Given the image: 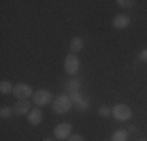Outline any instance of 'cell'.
<instances>
[{"mask_svg": "<svg viewBox=\"0 0 147 141\" xmlns=\"http://www.w3.org/2000/svg\"><path fill=\"white\" fill-rule=\"evenodd\" d=\"M67 141H85V140H83V136H82V135L75 133V135H72V136H71V138H69Z\"/></svg>", "mask_w": 147, "mask_h": 141, "instance_id": "obj_19", "label": "cell"}, {"mask_svg": "<svg viewBox=\"0 0 147 141\" xmlns=\"http://www.w3.org/2000/svg\"><path fill=\"white\" fill-rule=\"evenodd\" d=\"M13 89H14V86L11 85V82H8V80H2L0 82V93L2 94H9V93H13Z\"/></svg>", "mask_w": 147, "mask_h": 141, "instance_id": "obj_13", "label": "cell"}, {"mask_svg": "<svg viewBox=\"0 0 147 141\" xmlns=\"http://www.w3.org/2000/svg\"><path fill=\"white\" fill-rule=\"evenodd\" d=\"M27 118H28V122L31 125L36 127L42 122V111H41V108H31Z\"/></svg>", "mask_w": 147, "mask_h": 141, "instance_id": "obj_10", "label": "cell"}, {"mask_svg": "<svg viewBox=\"0 0 147 141\" xmlns=\"http://www.w3.org/2000/svg\"><path fill=\"white\" fill-rule=\"evenodd\" d=\"M67 91L69 93H78L80 91V88H82V83L78 82V80H71V82L67 83Z\"/></svg>", "mask_w": 147, "mask_h": 141, "instance_id": "obj_14", "label": "cell"}, {"mask_svg": "<svg viewBox=\"0 0 147 141\" xmlns=\"http://www.w3.org/2000/svg\"><path fill=\"white\" fill-rule=\"evenodd\" d=\"M80 69V60L75 54H69L64 60V70L69 75H75Z\"/></svg>", "mask_w": 147, "mask_h": 141, "instance_id": "obj_4", "label": "cell"}, {"mask_svg": "<svg viewBox=\"0 0 147 141\" xmlns=\"http://www.w3.org/2000/svg\"><path fill=\"white\" fill-rule=\"evenodd\" d=\"M111 115H113V118L116 121L124 122V121H128L131 118V108L125 104H117L111 108Z\"/></svg>", "mask_w": 147, "mask_h": 141, "instance_id": "obj_2", "label": "cell"}, {"mask_svg": "<svg viewBox=\"0 0 147 141\" xmlns=\"http://www.w3.org/2000/svg\"><path fill=\"white\" fill-rule=\"evenodd\" d=\"M42 141H53V140H50V138H47V140H42Z\"/></svg>", "mask_w": 147, "mask_h": 141, "instance_id": "obj_21", "label": "cell"}, {"mask_svg": "<svg viewBox=\"0 0 147 141\" xmlns=\"http://www.w3.org/2000/svg\"><path fill=\"white\" fill-rule=\"evenodd\" d=\"M111 25H113V28H116V30H124V28H127L130 25V17L127 14H116L113 22H111Z\"/></svg>", "mask_w": 147, "mask_h": 141, "instance_id": "obj_8", "label": "cell"}, {"mask_svg": "<svg viewBox=\"0 0 147 141\" xmlns=\"http://www.w3.org/2000/svg\"><path fill=\"white\" fill-rule=\"evenodd\" d=\"M33 100H34V104H36L38 107H44V105H49V104L52 105V102H53V96H52V93L49 89H44V88H42V89L34 91Z\"/></svg>", "mask_w": 147, "mask_h": 141, "instance_id": "obj_3", "label": "cell"}, {"mask_svg": "<svg viewBox=\"0 0 147 141\" xmlns=\"http://www.w3.org/2000/svg\"><path fill=\"white\" fill-rule=\"evenodd\" d=\"M139 60L144 61V63H147V49H142V50L139 52Z\"/></svg>", "mask_w": 147, "mask_h": 141, "instance_id": "obj_18", "label": "cell"}, {"mask_svg": "<svg viewBox=\"0 0 147 141\" xmlns=\"http://www.w3.org/2000/svg\"><path fill=\"white\" fill-rule=\"evenodd\" d=\"M83 45H85V41H83L80 36L72 38L71 44H69V49H71V54H77V52H80V50L83 49Z\"/></svg>", "mask_w": 147, "mask_h": 141, "instance_id": "obj_11", "label": "cell"}, {"mask_svg": "<svg viewBox=\"0 0 147 141\" xmlns=\"http://www.w3.org/2000/svg\"><path fill=\"white\" fill-rule=\"evenodd\" d=\"M71 99H72V104L77 110H88L89 108V100L83 96L82 93H71Z\"/></svg>", "mask_w": 147, "mask_h": 141, "instance_id": "obj_7", "label": "cell"}, {"mask_svg": "<svg viewBox=\"0 0 147 141\" xmlns=\"http://www.w3.org/2000/svg\"><path fill=\"white\" fill-rule=\"evenodd\" d=\"M127 136H128V132L121 129V130H116L111 135V141H127Z\"/></svg>", "mask_w": 147, "mask_h": 141, "instance_id": "obj_12", "label": "cell"}, {"mask_svg": "<svg viewBox=\"0 0 147 141\" xmlns=\"http://www.w3.org/2000/svg\"><path fill=\"white\" fill-rule=\"evenodd\" d=\"M139 141H147V140H139Z\"/></svg>", "mask_w": 147, "mask_h": 141, "instance_id": "obj_22", "label": "cell"}, {"mask_svg": "<svg viewBox=\"0 0 147 141\" xmlns=\"http://www.w3.org/2000/svg\"><path fill=\"white\" fill-rule=\"evenodd\" d=\"M110 115H111V108H110V107L102 105V107L99 108V116H100V118H108Z\"/></svg>", "mask_w": 147, "mask_h": 141, "instance_id": "obj_16", "label": "cell"}, {"mask_svg": "<svg viewBox=\"0 0 147 141\" xmlns=\"http://www.w3.org/2000/svg\"><path fill=\"white\" fill-rule=\"evenodd\" d=\"M13 94H14L19 100H27V99L33 94V88L27 83H17V85H14Z\"/></svg>", "mask_w": 147, "mask_h": 141, "instance_id": "obj_6", "label": "cell"}, {"mask_svg": "<svg viewBox=\"0 0 147 141\" xmlns=\"http://www.w3.org/2000/svg\"><path fill=\"white\" fill-rule=\"evenodd\" d=\"M72 107H74L72 99L69 96H66V94H59L52 102V110L55 113H58V115H66L67 111H71Z\"/></svg>", "mask_w": 147, "mask_h": 141, "instance_id": "obj_1", "label": "cell"}, {"mask_svg": "<svg viewBox=\"0 0 147 141\" xmlns=\"http://www.w3.org/2000/svg\"><path fill=\"white\" fill-rule=\"evenodd\" d=\"M13 115H14V110H13L11 107H8V105H3V107L0 108V116H2V118H11Z\"/></svg>", "mask_w": 147, "mask_h": 141, "instance_id": "obj_15", "label": "cell"}, {"mask_svg": "<svg viewBox=\"0 0 147 141\" xmlns=\"http://www.w3.org/2000/svg\"><path fill=\"white\" fill-rule=\"evenodd\" d=\"M13 110H14V115H17V116L28 115L31 110V104L28 100H17L14 104V107H13Z\"/></svg>", "mask_w": 147, "mask_h": 141, "instance_id": "obj_9", "label": "cell"}, {"mask_svg": "<svg viewBox=\"0 0 147 141\" xmlns=\"http://www.w3.org/2000/svg\"><path fill=\"white\" fill-rule=\"evenodd\" d=\"M117 5L122 6V8H131V6H135V0H117Z\"/></svg>", "mask_w": 147, "mask_h": 141, "instance_id": "obj_17", "label": "cell"}, {"mask_svg": "<svg viewBox=\"0 0 147 141\" xmlns=\"http://www.w3.org/2000/svg\"><path fill=\"white\" fill-rule=\"evenodd\" d=\"M71 133H72V124H69V122H59L53 130L55 138L59 140V141L69 140L71 138Z\"/></svg>", "mask_w": 147, "mask_h": 141, "instance_id": "obj_5", "label": "cell"}, {"mask_svg": "<svg viewBox=\"0 0 147 141\" xmlns=\"http://www.w3.org/2000/svg\"><path fill=\"white\" fill-rule=\"evenodd\" d=\"M128 130H130V132H135L136 127H135V125H130V127H128Z\"/></svg>", "mask_w": 147, "mask_h": 141, "instance_id": "obj_20", "label": "cell"}]
</instances>
